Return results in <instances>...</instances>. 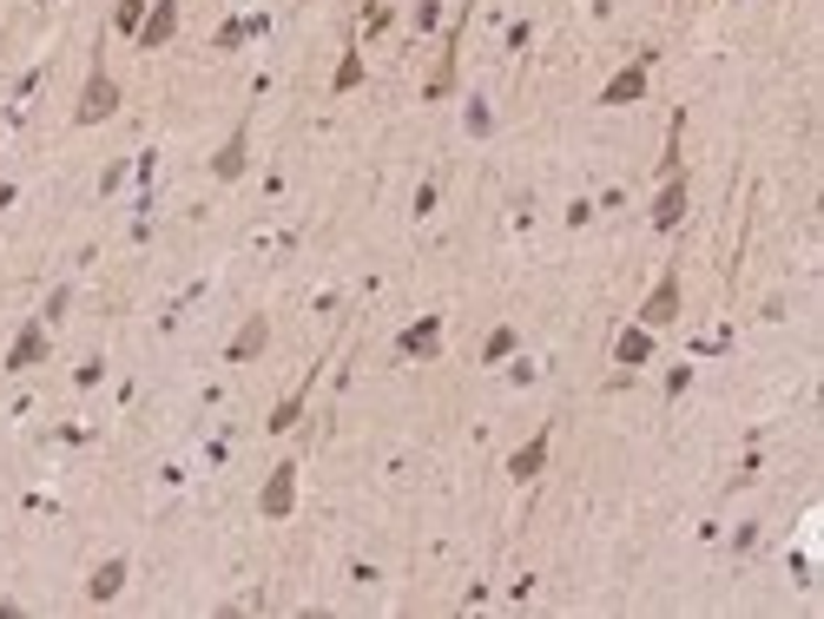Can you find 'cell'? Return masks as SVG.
Masks as SVG:
<instances>
[{
  "mask_svg": "<svg viewBox=\"0 0 824 619\" xmlns=\"http://www.w3.org/2000/svg\"><path fill=\"white\" fill-rule=\"evenodd\" d=\"M145 7H152V0H119V7H112V33H125V40H132V33H139V20H145Z\"/></svg>",
  "mask_w": 824,
  "mask_h": 619,
  "instance_id": "17",
  "label": "cell"
},
{
  "mask_svg": "<svg viewBox=\"0 0 824 619\" xmlns=\"http://www.w3.org/2000/svg\"><path fill=\"white\" fill-rule=\"evenodd\" d=\"M264 343H271V317H244V330L231 336V363H251V356H264Z\"/></svg>",
  "mask_w": 824,
  "mask_h": 619,
  "instance_id": "14",
  "label": "cell"
},
{
  "mask_svg": "<svg viewBox=\"0 0 824 619\" xmlns=\"http://www.w3.org/2000/svg\"><path fill=\"white\" fill-rule=\"evenodd\" d=\"M310 389H317V376H304V383H297V389H290L277 409H271V422H264V429H271V435H290V429L304 422V402H310Z\"/></svg>",
  "mask_w": 824,
  "mask_h": 619,
  "instance_id": "13",
  "label": "cell"
},
{
  "mask_svg": "<svg viewBox=\"0 0 824 619\" xmlns=\"http://www.w3.org/2000/svg\"><path fill=\"white\" fill-rule=\"evenodd\" d=\"M548 455H554V422H541V429L508 455V482H521V488L541 482V475H548Z\"/></svg>",
  "mask_w": 824,
  "mask_h": 619,
  "instance_id": "6",
  "label": "cell"
},
{
  "mask_svg": "<svg viewBox=\"0 0 824 619\" xmlns=\"http://www.w3.org/2000/svg\"><path fill=\"white\" fill-rule=\"evenodd\" d=\"M442 330H449L442 317H416V323L396 336V356H409V363H429V356L442 350Z\"/></svg>",
  "mask_w": 824,
  "mask_h": 619,
  "instance_id": "9",
  "label": "cell"
},
{
  "mask_svg": "<svg viewBox=\"0 0 824 619\" xmlns=\"http://www.w3.org/2000/svg\"><path fill=\"white\" fill-rule=\"evenodd\" d=\"M125 581H132V561H125V554H112V561H99V567H92L86 600H92V607H112V600L125 594Z\"/></svg>",
  "mask_w": 824,
  "mask_h": 619,
  "instance_id": "10",
  "label": "cell"
},
{
  "mask_svg": "<svg viewBox=\"0 0 824 619\" xmlns=\"http://www.w3.org/2000/svg\"><path fill=\"white\" fill-rule=\"evenodd\" d=\"M686 205H693V178H686V165H673V172H660V191H653L647 224H653V231H680V224H686Z\"/></svg>",
  "mask_w": 824,
  "mask_h": 619,
  "instance_id": "2",
  "label": "cell"
},
{
  "mask_svg": "<svg viewBox=\"0 0 824 619\" xmlns=\"http://www.w3.org/2000/svg\"><path fill=\"white\" fill-rule=\"evenodd\" d=\"M653 59H660L653 46H647V53H634V59H627V66L601 86V106H640V99H647V86H653Z\"/></svg>",
  "mask_w": 824,
  "mask_h": 619,
  "instance_id": "3",
  "label": "cell"
},
{
  "mask_svg": "<svg viewBox=\"0 0 824 619\" xmlns=\"http://www.w3.org/2000/svg\"><path fill=\"white\" fill-rule=\"evenodd\" d=\"M680 297H686L680 264H667V270H660V284H653V290H647V303H640V323H647V330H673V323H680Z\"/></svg>",
  "mask_w": 824,
  "mask_h": 619,
  "instance_id": "4",
  "label": "cell"
},
{
  "mask_svg": "<svg viewBox=\"0 0 824 619\" xmlns=\"http://www.w3.org/2000/svg\"><path fill=\"white\" fill-rule=\"evenodd\" d=\"M172 33H178V0H152L132 40H139V53H158V46H165Z\"/></svg>",
  "mask_w": 824,
  "mask_h": 619,
  "instance_id": "11",
  "label": "cell"
},
{
  "mask_svg": "<svg viewBox=\"0 0 824 619\" xmlns=\"http://www.w3.org/2000/svg\"><path fill=\"white\" fill-rule=\"evenodd\" d=\"M363 79H370V66H363V53H356V46H350V53H343V59H337V73H330V92H356V86H363Z\"/></svg>",
  "mask_w": 824,
  "mask_h": 619,
  "instance_id": "15",
  "label": "cell"
},
{
  "mask_svg": "<svg viewBox=\"0 0 824 619\" xmlns=\"http://www.w3.org/2000/svg\"><path fill=\"white\" fill-rule=\"evenodd\" d=\"M515 343H521V336H515V323H495V330L482 336V363H488V369H495V363H508V356H515Z\"/></svg>",
  "mask_w": 824,
  "mask_h": 619,
  "instance_id": "16",
  "label": "cell"
},
{
  "mask_svg": "<svg viewBox=\"0 0 824 619\" xmlns=\"http://www.w3.org/2000/svg\"><path fill=\"white\" fill-rule=\"evenodd\" d=\"M119 106H125V92H119L106 53H92V59H86V86H79V99H73V125H106Z\"/></svg>",
  "mask_w": 824,
  "mask_h": 619,
  "instance_id": "1",
  "label": "cell"
},
{
  "mask_svg": "<svg viewBox=\"0 0 824 619\" xmlns=\"http://www.w3.org/2000/svg\"><path fill=\"white\" fill-rule=\"evenodd\" d=\"M66 310H73V284H59V290H53V297H46V323H59V317H66Z\"/></svg>",
  "mask_w": 824,
  "mask_h": 619,
  "instance_id": "19",
  "label": "cell"
},
{
  "mask_svg": "<svg viewBox=\"0 0 824 619\" xmlns=\"http://www.w3.org/2000/svg\"><path fill=\"white\" fill-rule=\"evenodd\" d=\"M244 33H251V20H224V26L211 33V46H218V53H231V46H238Z\"/></svg>",
  "mask_w": 824,
  "mask_h": 619,
  "instance_id": "18",
  "label": "cell"
},
{
  "mask_svg": "<svg viewBox=\"0 0 824 619\" xmlns=\"http://www.w3.org/2000/svg\"><path fill=\"white\" fill-rule=\"evenodd\" d=\"M257 515H264V521H290V515H297V462H290V455L264 475V488H257Z\"/></svg>",
  "mask_w": 824,
  "mask_h": 619,
  "instance_id": "5",
  "label": "cell"
},
{
  "mask_svg": "<svg viewBox=\"0 0 824 619\" xmlns=\"http://www.w3.org/2000/svg\"><path fill=\"white\" fill-rule=\"evenodd\" d=\"M40 363H46V317H26L20 336L7 343V363H0V369H7V376H26V369H40Z\"/></svg>",
  "mask_w": 824,
  "mask_h": 619,
  "instance_id": "7",
  "label": "cell"
},
{
  "mask_svg": "<svg viewBox=\"0 0 824 619\" xmlns=\"http://www.w3.org/2000/svg\"><path fill=\"white\" fill-rule=\"evenodd\" d=\"M653 336H660V330H647V323L620 330V336H614V363H620V369H647V363H653Z\"/></svg>",
  "mask_w": 824,
  "mask_h": 619,
  "instance_id": "12",
  "label": "cell"
},
{
  "mask_svg": "<svg viewBox=\"0 0 824 619\" xmlns=\"http://www.w3.org/2000/svg\"><path fill=\"white\" fill-rule=\"evenodd\" d=\"M244 165H251V119H238V125H231V139L211 152V178H218V185H238V178H244Z\"/></svg>",
  "mask_w": 824,
  "mask_h": 619,
  "instance_id": "8",
  "label": "cell"
}]
</instances>
